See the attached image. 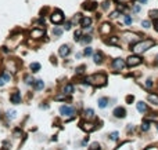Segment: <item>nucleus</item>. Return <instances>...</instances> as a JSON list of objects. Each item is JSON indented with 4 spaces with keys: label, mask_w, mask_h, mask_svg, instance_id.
<instances>
[{
    "label": "nucleus",
    "mask_w": 158,
    "mask_h": 150,
    "mask_svg": "<svg viewBox=\"0 0 158 150\" xmlns=\"http://www.w3.org/2000/svg\"><path fill=\"white\" fill-rule=\"evenodd\" d=\"M25 83L28 84V86H31V84L35 83V80H33V77H31V76H26V77H25Z\"/></svg>",
    "instance_id": "obj_26"
},
{
    "label": "nucleus",
    "mask_w": 158,
    "mask_h": 150,
    "mask_svg": "<svg viewBox=\"0 0 158 150\" xmlns=\"http://www.w3.org/2000/svg\"><path fill=\"white\" fill-rule=\"evenodd\" d=\"M0 116H1V113H0Z\"/></svg>",
    "instance_id": "obj_45"
},
{
    "label": "nucleus",
    "mask_w": 158,
    "mask_h": 150,
    "mask_svg": "<svg viewBox=\"0 0 158 150\" xmlns=\"http://www.w3.org/2000/svg\"><path fill=\"white\" fill-rule=\"evenodd\" d=\"M71 26H72V22H71V21H68V22H65V30H69V29H71Z\"/></svg>",
    "instance_id": "obj_35"
},
{
    "label": "nucleus",
    "mask_w": 158,
    "mask_h": 150,
    "mask_svg": "<svg viewBox=\"0 0 158 150\" xmlns=\"http://www.w3.org/2000/svg\"><path fill=\"white\" fill-rule=\"evenodd\" d=\"M10 101H11V103H14V105L21 103V94H20V92H14V94H11Z\"/></svg>",
    "instance_id": "obj_9"
},
{
    "label": "nucleus",
    "mask_w": 158,
    "mask_h": 150,
    "mask_svg": "<svg viewBox=\"0 0 158 150\" xmlns=\"http://www.w3.org/2000/svg\"><path fill=\"white\" fill-rule=\"evenodd\" d=\"M7 117H8L10 120L15 119V117H17V112H15V110H8V112H7Z\"/></svg>",
    "instance_id": "obj_22"
},
{
    "label": "nucleus",
    "mask_w": 158,
    "mask_h": 150,
    "mask_svg": "<svg viewBox=\"0 0 158 150\" xmlns=\"http://www.w3.org/2000/svg\"><path fill=\"white\" fill-rule=\"evenodd\" d=\"M85 117H87V119L94 117V110H93V109H86V110H85Z\"/></svg>",
    "instance_id": "obj_20"
},
{
    "label": "nucleus",
    "mask_w": 158,
    "mask_h": 150,
    "mask_svg": "<svg viewBox=\"0 0 158 150\" xmlns=\"http://www.w3.org/2000/svg\"><path fill=\"white\" fill-rule=\"evenodd\" d=\"M155 30L158 32V21H155Z\"/></svg>",
    "instance_id": "obj_42"
},
{
    "label": "nucleus",
    "mask_w": 158,
    "mask_h": 150,
    "mask_svg": "<svg viewBox=\"0 0 158 150\" xmlns=\"http://www.w3.org/2000/svg\"><path fill=\"white\" fill-rule=\"evenodd\" d=\"M118 136H119V134H118L117 131H115V132H111V134H109V139H111V141H117Z\"/></svg>",
    "instance_id": "obj_29"
},
{
    "label": "nucleus",
    "mask_w": 158,
    "mask_h": 150,
    "mask_svg": "<svg viewBox=\"0 0 158 150\" xmlns=\"http://www.w3.org/2000/svg\"><path fill=\"white\" fill-rule=\"evenodd\" d=\"M118 15H119V11H114V12H112V15H111V17H118Z\"/></svg>",
    "instance_id": "obj_40"
},
{
    "label": "nucleus",
    "mask_w": 158,
    "mask_h": 150,
    "mask_svg": "<svg viewBox=\"0 0 158 150\" xmlns=\"http://www.w3.org/2000/svg\"><path fill=\"white\" fill-rule=\"evenodd\" d=\"M31 70L33 72V73H36V72H39L40 70V63H37V62H33V63H31Z\"/></svg>",
    "instance_id": "obj_15"
},
{
    "label": "nucleus",
    "mask_w": 158,
    "mask_h": 150,
    "mask_svg": "<svg viewBox=\"0 0 158 150\" xmlns=\"http://www.w3.org/2000/svg\"><path fill=\"white\" fill-rule=\"evenodd\" d=\"M72 92H73V86L72 84H67L64 87V94L69 95V94H72Z\"/></svg>",
    "instance_id": "obj_17"
},
{
    "label": "nucleus",
    "mask_w": 158,
    "mask_h": 150,
    "mask_svg": "<svg viewBox=\"0 0 158 150\" xmlns=\"http://www.w3.org/2000/svg\"><path fill=\"white\" fill-rule=\"evenodd\" d=\"M75 40H76V41H81V30L75 32Z\"/></svg>",
    "instance_id": "obj_34"
},
{
    "label": "nucleus",
    "mask_w": 158,
    "mask_h": 150,
    "mask_svg": "<svg viewBox=\"0 0 158 150\" xmlns=\"http://www.w3.org/2000/svg\"><path fill=\"white\" fill-rule=\"evenodd\" d=\"M93 59H94V62L97 63V65H100V63L103 62V54H101V52H94V54H93Z\"/></svg>",
    "instance_id": "obj_13"
},
{
    "label": "nucleus",
    "mask_w": 158,
    "mask_h": 150,
    "mask_svg": "<svg viewBox=\"0 0 158 150\" xmlns=\"http://www.w3.org/2000/svg\"><path fill=\"white\" fill-rule=\"evenodd\" d=\"M139 1H140L142 4H146L147 3V0H139Z\"/></svg>",
    "instance_id": "obj_43"
},
{
    "label": "nucleus",
    "mask_w": 158,
    "mask_h": 150,
    "mask_svg": "<svg viewBox=\"0 0 158 150\" xmlns=\"http://www.w3.org/2000/svg\"><path fill=\"white\" fill-rule=\"evenodd\" d=\"M1 79L7 83V81H10V80H11V75H8V73H6V72H4L3 75H1Z\"/></svg>",
    "instance_id": "obj_25"
},
{
    "label": "nucleus",
    "mask_w": 158,
    "mask_h": 150,
    "mask_svg": "<svg viewBox=\"0 0 158 150\" xmlns=\"http://www.w3.org/2000/svg\"><path fill=\"white\" fill-rule=\"evenodd\" d=\"M140 10H142L140 6H134V7H133V12H140Z\"/></svg>",
    "instance_id": "obj_36"
},
{
    "label": "nucleus",
    "mask_w": 158,
    "mask_h": 150,
    "mask_svg": "<svg viewBox=\"0 0 158 150\" xmlns=\"http://www.w3.org/2000/svg\"><path fill=\"white\" fill-rule=\"evenodd\" d=\"M148 15H150L151 18H158V10H151V11L148 12Z\"/></svg>",
    "instance_id": "obj_31"
},
{
    "label": "nucleus",
    "mask_w": 158,
    "mask_h": 150,
    "mask_svg": "<svg viewBox=\"0 0 158 150\" xmlns=\"http://www.w3.org/2000/svg\"><path fill=\"white\" fill-rule=\"evenodd\" d=\"M43 35H45V32L42 30V29H33V30L31 32V36L35 37V39H37V37H43Z\"/></svg>",
    "instance_id": "obj_11"
},
{
    "label": "nucleus",
    "mask_w": 158,
    "mask_h": 150,
    "mask_svg": "<svg viewBox=\"0 0 158 150\" xmlns=\"http://www.w3.org/2000/svg\"><path fill=\"white\" fill-rule=\"evenodd\" d=\"M4 84H6V81H4V80L0 77V87H1V86H4Z\"/></svg>",
    "instance_id": "obj_39"
},
{
    "label": "nucleus",
    "mask_w": 158,
    "mask_h": 150,
    "mask_svg": "<svg viewBox=\"0 0 158 150\" xmlns=\"http://www.w3.org/2000/svg\"><path fill=\"white\" fill-rule=\"evenodd\" d=\"M89 150H100V145H98L97 142L92 143V145H90V147H89Z\"/></svg>",
    "instance_id": "obj_27"
},
{
    "label": "nucleus",
    "mask_w": 158,
    "mask_h": 150,
    "mask_svg": "<svg viewBox=\"0 0 158 150\" xmlns=\"http://www.w3.org/2000/svg\"><path fill=\"white\" fill-rule=\"evenodd\" d=\"M53 35L54 36H61L62 35V29L61 28H54L53 29Z\"/></svg>",
    "instance_id": "obj_24"
},
{
    "label": "nucleus",
    "mask_w": 158,
    "mask_h": 150,
    "mask_svg": "<svg viewBox=\"0 0 158 150\" xmlns=\"http://www.w3.org/2000/svg\"><path fill=\"white\" fill-rule=\"evenodd\" d=\"M148 102H151L153 105L158 106V98L155 96V95H148Z\"/></svg>",
    "instance_id": "obj_19"
},
{
    "label": "nucleus",
    "mask_w": 158,
    "mask_h": 150,
    "mask_svg": "<svg viewBox=\"0 0 158 150\" xmlns=\"http://www.w3.org/2000/svg\"><path fill=\"white\" fill-rule=\"evenodd\" d=\"M60 113L62 116H68V117H71V116L75 114V109L71 106H67V105H62V106L60 107Z\"/></svg>",
    "instance_id": "obj_5"
},
{
    "label": "nucleus",
    "mask_w": 158,
    "mask_h": 150,
    "mask_svg": "<svg viewBox=\"0 0 158 150\" xmlns=\"http://www.w3.org/2000/svg\"><path fill=\"white\" fill-rule=\"evenodd\" d=\"M114 116L118 117V119H123V117L126 116V110L123 109V107H121V106L115 107V109H114Z\"/></svg>",
    "instance_id": "obj_7"
},
{
    "label": "nucleus",
    "mask_w": 158,
    "mask_h": 150,
    "mask_svg": "<svg viewBox=\"0 0 158 150\" xmlns=\"http://www.w3.org/2000/svg\"><path fill=\"white\" fill-rule=\"evenodd\" d=\"M154 46V41L153 40H144V41H140V43H136L133 46V50L136 54H143V52H146L148 48H151Z\"/></svg>",
    "instance_id": "obj_2"
},
{
    "label": "nucleus",
    "mask_w": 158,
    "mask_h": 150,
    "mask_svg": "<svg viewBox=\"0 0 158 150\" xmlns=\"http://www.w3.org/2000/svg\"><path fill=\"white\" fill-rule=\"evenodd\" d=\"M140 62H142V58H140L137 54H136V55H130L129 58L126 59V65H128V66H130V67L136 66V65H139Z\"/></svg>",
    "instance_id": "obj_4"
},
{
    "label": "nucleus",
    "mask_w": 158,
    "mask_h": 150,
    "mask_svg": "<svg viewBox=\"0 0 158 150\" xmlns=\"http://www.w3.org/2000/svg\"><path fill=\"white\" fill-rule=\"evenodd\" d=\"M126 101H128V102H133V96H132V95H130V96H128V99H126Z\"/></svg>",
    "instance_id": "obj_38"
},
{
    "label": "nucleus",
    "mask_w": 158,
    "mask_h": 150,
    "mask_svg": "<svg viewBox=\"0 0 158 150\" xmlns=\"http://www.w3.org/2000/svg\"><path fill=\"white\" fill-rule=\"evenodd\" d=\"M109 30H111V28H109V25H108V24H104V25H103V28H101V32H103V33H108Z\"/></svg>",
    "instance_id": "obj_30"
},
{
    "label": "nucleus",
    "mask_w": 158,
    "mask_h": 150,
    "mask_svg": "<svg viewBox=\"0 0 158 150\" xmlns=\"http://www.w3.org/2000/svg\"><path fill=\"white\" fill-rule=\"evenodd\" d=\"M142 25H143V28H150V26H151V22H150V21H143V22H142Z\"/></svg>",
    "instance_id": "obj_32"
},
{
    "label": "nucleus",
    "mask_w": 158,
    "mask_h": 150,
    "mask_svg": "<svg viewBox=\"0 0 158 150\" xmlns=\"http://www.w3.org/2000/svg\"><path fill=\"white\" fill-rule=\"evenodd\" d=\"M92 36L90 35H86V36H83V39H81V41H82V44H89L90 41H92Z\"/></svg>",
    "instance_id": "obj_18"
},
{
    "label": "nucleus",
    "mask_w": 158,
    "mask_h": 150,
    "mask_svg": "<svg viewBox=\"0 0 158 150\" xmlns=\"http://www.w3.org/2000/svg\"><path fill=\"white\" fill-rule=\"evenodd\" d=\"M69 52H71V48H69L67 44H64V46H61L60 50H58V55L62 57V58H65V57L68 55Z\"/></svg>",
    "instance_id": "obj_8"
},
{
    "label": "nucleus",
    "mask_w": 158,
    "mask_h": 150,
    "mask_svg": "<svg viewBox=\"0 0 158 150\" xmlns=\"http://www.w3.org/2000/svg\"><path fill=\"white\" fill-rule=\"evenodd\" d=\"M119 3H123V1H130V0H118Z\"/></svg>",
    "instance_id": "obj_44"
},
{
    "label": "nucleus",
    "mask_w": 158,
    "mask_h": 150,
    "mask_svg": "<svg viewBox=\"0 0 158 150\" xmlns=\"http://www.w3.org/2000/svg\"><path fill=\"white\" fill-rule=\"evenodd\" d=\"M105 81H107V77L101 73H98V75H93L87 77L85 80V84H92V86H96V87H101L105 84Z\"/></svg>",
    "instance_id": "obj_1"
},
{
    "label": "nucleus",
    "mask_w": 158,
    "mask_h": 150,
    "mask_svg": "<svg viewBox=\"0 0 158 150\" xmlns=\"http://www.w3.org/2000/svg\"><path fill=\"white\" fill-rule=\"evenodd\" d=\"M82 128H83L86 132H90V131L93 130V124H90V122H85V124L82 125Z\"/></svg>",
    "instance_id": "obj_21"
},
{
    "label": "nucleus",
    "mask_w": 158,
    "mask_h": 150,
    "mask_svg": "<svg viewBox=\"0 0 158 150\" xmlns=\"http://www.w3.org/2000/svg\"><path fill=\"white\" fill-rule=\"evenodd\" d=\"M146 86H147L148 88L153 87V83H151V80H147V81H146Z\"/></svg>",
    "instance_id": "obj_37"
},
{
    "label": "nucleus",
    "mask_w": 158,
    "mask_h": 150,
    "mask_svg": "<svg viewBox=\"0 0 158 150\" xmlns=\"http://www.w3.org/2000/svg\"><path fill=\"white\" fill-rule=\"evenodd\" d=\"M117 41H118V39H111L109 40V43H117Z\"/></svg>",
    "instance_id": "obj_41"
},
{
    "label": "nucleus",
    "mask_w": 158,
    "mask_h": 150,
    "mask_svg": "<svg viewBox=\"0 0 158 150\" xmlns=\"http://www.w3.org/2000/svg\"><path fill=\"white\" fill-rule=\"evenodd\" d=\"M137 110L140 112V113H144V112L147 110V105L144 102H137Z\"/></svg>",
    "instance_id": "obj_16"
},
{
    "label": "nucleus",
    "mask_w": 158,
    "mask_h": 150,
    "mask_svg": "<svg viewBox=\"0 0 158 150\" xmlns=\"http://www.w3.org/2000/svg\"><path fill=\"white\" fill-rule=\"evenodd\" d=\"M86 57H90V55H93V48L92 47H86L85 48V52H83Z\"/></svg>",
    "instance_id": "obj_23"
},
{
    "label": "nucleus",
    "mask_w": 158,
    "mask_h": 150,
    "mask_svg": "<svg viewBox=\"0 0 158 150\" xmlns=\"http://www.w3.org/2000/svg\"><path fill=\"white\" fill-rule=\"evenodd\" d=\"M79 24H81L82 28H89L90 25H92V20H90L89 17H85V18H82V20H81Z\"/></svg>",
    "instance_id": "obj_10"
},
{
    "label": "nucleus",
    "mask_w": 158,
    "mask_h": 150,
    "mask_svg": "<svg viewBox=\"0 0 158 150\" xmlns=\"http://www.w3.org/2000/svg\"><path fill=\"white\" fill-rule=\"evenodd\" d=\"M112 66L115 70H121V69H123V67L126 66V62L122 59V58H117V59H114Z\"/></svg>",
    "instance_id": "obj_6"
},
{
    "label": "nucleus",
    "mask_w": 158,
    "mask_h": 150,
    "mask_svg": "<svg viewBox=\"0 0 158 150\" xmlns=\"http://www.w3.org/2000/svg\"><path fill=\"white\" fill-rule=\"evenodd\" d=\"M50 21H51L53 24H61L62 21H64V14H62V11H60V10H56V11L53 12L51 15H50Z\"/></svg>",
    "instance_id": "obj_3"
},
{
    "label": "nucleus",
    "mask_w": 158,
    "mask_h": 150,
    "mask_svg": "<svg viewBox=\"0 0 158 150\" xmlns=\"http://www.w3.org/2000/svg\"><path fill=\"white\" fill-rule=\"evenodd\" d=\"M123 21H125L126 25H130V24H132V18H130L129 15H125V20H123Z\"/></svg>",
    "instance_id": "obj_33"
},
{
    "label": "nucleus",
    "mask_w": 158,
    "mask_h": 150,
    "mask_svg": "<svg viewBox=\"0 0 158 150\" xmlns=\"http://www.w3.org/2000/svg\"><path fill=\"white\" fill-rule=\"evenodd\" d=\"M33 87H35V90H36V91L43 90V87H45V83H43V80H35V83H33Z\"/></svg>",
    "instance_id": "obj_12"
},
{
    "label": "nucleus",
    "mask_w": 158,
    "mask_h": 150,
    "mask_svg": "<svg viewBox=\"0 0 158 150\" xmlns=\"http://www.w3.org/2000/svg\"><path fill=\"white\" fill-rule=\"evenodd\" d=\"M142 130L143 131H148V130H150V122H148V121L143 122V124H142Z\"/></svg>",
    "instance_id": "obj_28"
},
{
    "label": "nucleus",
    "mask_w": 158,
    "mask_h": 150,
    "mask_svg": "<svg viewBox=\"0 0 158 150\" xmlns=\"http://www.w3.org/2000/svg\"><path fill=\"white\" fill-rule=\"evenodd\" d=\"M108 106V99L107 98H100L98 99V107H101V109H104V107Z\"/></svg>",
    "instance_id": "obj_14"
}]
</instances>
